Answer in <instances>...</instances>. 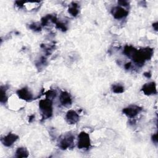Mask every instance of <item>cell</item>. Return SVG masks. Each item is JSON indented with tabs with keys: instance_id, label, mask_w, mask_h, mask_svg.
I'll return each instance as SVG.
<instances>
[{
	"instance_id": "cell-14",
	"label": "cell",
	"mask_w": 158,
	"mask_h": 158,
	"mask_svg": "<svg viewBox=\"0 0 158 158\" xmlns=\"http://www.w3.org/2000/svg\"><path fill=\"white\" fill-rule=\"evenodd\" d=\"M136 51V49L134 47H133L131 46H126L124 48L123 52H124L125 55H126L127 56H128L129 57H132V56H133V54H135Z\"/></svg>"
},
{
	"instance_id": "cell-3",
	"label": "cell",
	"mask_w": 158,
	"mask_h": 158,
	"mask_svg": "<svg viewBox=\"0 0 158 158\" xmlns=\"http://www.w3.org/2000/svg\"><path fill=\"white\" fill-rule=\"evenodd\" d=\"M74 136L71 133H67L63 136L60 139L59 146L62 149H67L72 148L73 146Z\"/></svg>"
},
{
	"instance_id": "cell-13",
	"label": "cell",
	"mask_w": 158,
	"mask_h": 158,
	"mask_svg": "<svg viewBox=\"0 0 158 158\" xmlns=\"http://www.w3.org/2000/svg\"><path fill=\"white\" fill-rule=\"evenodd\" d=\"M16 157H27L28 156V152L25 148H19L16 151Z\"/></svg>"
},
{
	"instance_id": "cell-7",
	"label": "cell",
	"mask_w": 158,
	"mask_h": 158,
	"mask_svg": "<svg viewBox=\"0 0 158 158\" xmlns=\"http://www.w3.org/2000/svg\"><path fill=\"white\" fill-rule=\"evenodd\" d=\"M141 90L146 95H152L157 93L156 85L154 82L146 83L143 86Z\"/></svg>"
},
{
	"instance_id": "cell-15",
	"label": "cell",
	"mask_w": 158,
	"mask_h": 158,
	"mask_svg": "<svg viewBox=\"0 0 158 158\" xmlns=\"http://www.w3.org/2000/svg\"><path fill=\"white\" fill-rule=\"evenodd\" d=\"M112 90L115 93H122L124 91V87L120 84H115L112 85Z\"/></svg>"
},
{
	"instance_id": "cell-16",
	"label": "cell",
	"mask_w": 158,
	"mask_h": 158,
	"mask_svg": "<svg viewBox=\"0 0 158 158\" xmlns=\"http://www.w3.org/2000/svg\"><path fill=\"white\" fill-rule=\"evenodd\" d=\"M7 100V97L6 95L5 88L3 86L1 87V102L5 103Z\"/></svg>"
},
{
	"instance_id": "cell-11",
	"label": "cell",
	"mask_w": 158,
	"mask_h": 158,
	"mask_svg": "<svg viewBox=\"0 0 158 158\" xmlns=\"http://www.w3.org/2000/svg\"><path fill=\"white\" fill-rule=\"evenodd\" d=\"M65 118L69 123L75 124L78 121L79 115L75 110H70L67 112Z\"/></svg>"
},
{
	"instance_id": "cell-1",
	"label": "cell",
	"mask_w": 158,
	"mask_h": 158,
	"mask_svg": "<svg viewBox=\"0 0 158 158\" xmlns=\"http://www.w3.org/2000/svg\"><path fill=\"white\" fill-rule=\"evenodd\" d=\"M152 54V49L147 48L139 49L138 51L136 50L131 58L136 64H137L138 65H143V64L146 60H149V59H151Z\"/></svg>"
},
{
	"instance_id": "cell-17",
	"label": "cell",
	"mask_w": 158,
	"mask_h": 158,
	"mask_svg": "<svg viewBox=\"0 0 158 158\" xmlns=\"http://www.w3.org/2000/svg\"><path fill=\"white\" fill-rule=\"evenodd\" d=\"M30 28L35 31H40L41 29V24L38 23H34L30 25Z\"/></svg>"
},
{
	"instance_id": "cell-20",
	"label": "cell",
	"mask_w": 158,
	"mask_h": 158,
	"mask_svg": "<svg viewBox=\"0 0 158 158\" xmlns=\"http://www.w3.org/2000/svg\"><path fill=\"white\" fill-rule=\"evenodd\" d=\"M130 67H131V63H127L125 65V68L126 69H129L130 68Z\"/></svg>"
},
{
	"instance_id": "cell-8",
	"label": "cell",
	"mask_w": 158,
	"mask_h": 158,
	"mask_svg": "<svg viewBox=\"0 0 158 158\" xmlns=\"http://www.w3.org/2000/svg\"><path fill=\"white\" fill-rule=\"evenodd\" d=\"M18 138V136L16 135L15 134L9 133L8 135H7L1 139V142L3 143L4 146L9 147L12 146L14 144V143L17 141Z\"/></svg>"
},
{
	"instance_id": "cell-12",
	"label": "cell",
	"mask_w": 158,
	"mask_h": 158,
	"mask_svg": "<svg viewBox=\"0 0 158 158\" xmlns=\"http://www.w3.org/2000/svg\"><path fill=\"white\" fill-rule=\"evenodd\" d=\"M69 12L74 17L77 16L79 12L78 5L75 2H72L69 8Z\"/></svg>"
},
{
	"instance_id": "cell-4",
	"label": "cell",
	"mask_w": 158,
	"mask_h": 158,
	"mask_svg": "<svg viewBox=\"0 0 158 158\" xmlns=\"http://www.w3.org/2000/svg\"><path fill=\"white\" fill-rule=\"evenodd\" d=\"M91 146L89 136L88 133L82 131L78 135V147L80 149H89Z\"/></svg>"
},
{
	"instance_id": "cell-10",
	"label": "cell",
	"mask_w": 158,
	"mask_h": 158,
	"mask_svg": "<svg viewBox=\"0 0 158 158\" xmlns=\"http://www.w3.org/2000/svg\"><path fill=\"white\" fill-rule=\"evenodd\" d=\"M59 100L62 106L69 107L72 104V98L70 94L67 91H62L59 96Z\"/></svg>"
},
{
	"instance_id": "cell-18",
	"label": "cell",
	"mask_w": 158,
	"mask_h": 158,
	"mask_svg": "<svg viewBox=\"0 0 158 158\" xmlns=\"http://www.w3.org/2000/svg\"><path fill=\"white\" fill-rule=\"evenodd\" d=\"M157 133H155L152 136V141L154 143H157Z\"/></svg>"
},
{
	"instance_id": "cell-9",
	"label": "cell",
	"mask_w": 158,
	"mask_h": 158,
	"mask_svg": "<svg viewBox=\"0 0 158 158\" xmlns=\"http://www.w3.org/2000/svg\"><path fill=\"white\" fill-rule=\"evenodd\" d=\"M17 94L20 99L27 101H30L33 98L32 94L29 91V89L26 87L20 89H19L17 91Z\"/></svg>"
},
{
	"instance_id": "cell-21",
	"label": "cell",
	"mask_w": 158,
	"mask_h": 158,
	"mask_svg": "<svg viewBox=\"0 0 158 158\" xmlns=\"http://www.w3.org/2000/svg\"><path fill=\"white\" fill-rule=\"evenodd\" d=\"M152 26H153L154 28L155 29V30H157V22L153 23V24H152Z\"/></svg>"
},
{
	"instance_id": "cell-6",
	"label": "cell",
	"mask_w": 158,
	"mask_h": 158,
	"mask_svg": "<svg viewBox=\"0 0 158 158\" xmlns=\"http://www.w3.org/2000/svg\"><path fill=\"white\" fill-rule=\"evenodd\" d=\"M111 13L116 19H121L127 16L128 12L122 7H114L111 10Z\"/></svg>"
},
{
	"instance_id": "cell-5",
	"label": "cell",
	"mask_w": 158,
	"mask_h": 158,
	"mask_svg": "<svg viewBox=\"0 0 158 158\" xmlns=\"http://www.w3.org/2000/svg\"><path fill=\"white\" fill-rule=\"evenodd\" d=\"M142 108L136 105H131L123 109V113L130 118H133L136 116L141 111Z\"/></svg>"
},
{
	"instance_id": "cell-19",
	"label": "cell",
	"mask_w": 158,
	"mask_h": 158,
	"mask_svg": "<svg viewBox=\"0 0 158 158\" xmlns=\"http://www.w3.org/2000/svg\"><path fill=\"white\" fill-rule=\"evenodd\" d=\"M121 6H128V2L125 1H118V2Z\"/></svg>"
},
{
	"instance_id": "cell-2",
	"label": "cell",
	"mask_w": 158,
	"mask_h": 158,
	"mask_svg": "<svg viewBox=\"0 0 158 158\" xmlns=\"http://www.w3.org/2000/svg\"><path fill=\"white\" fill-rule=\"evenodd\" d=\"M39 107L43 118H49L52 114V103L51 99H42L39 102Z\"/></svg>"
}]
</instances>
